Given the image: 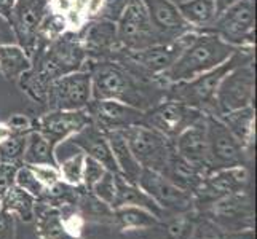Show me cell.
I'll list each match as a JSON object with an SVG mask.
<instances>
[{"label": "cell", "mask_w": 257, "mask_h": 239, "mask_svg": "<svg viewBox=\"0 0 257 239\" xmlns=\"http://www.w3.org/2000/svg\"><path fill=\"white\" fill-rule=\"evenodd\" d=\"M240 48L228 45L216 34L208 31H197L195 37L184 48V51L174 61V64L157 80L162 82V88L177 82H187L195 77L216 69L224 64L233 53Z\"/></svg>", "instance_id": "1"}, {"label": "cell", "mask_w": 257, "mask_h": 239, "mask_svg": "<svg viewBox=\"0 0 257 239\" xmlns=\"http://www.w3.org/2000/svg\"><path fill=\"white\" fill-rule=\"evenodd\" d=\"M91 101H118L141 110L149 109V97L144 88V78L131 72L128 67L112 59L93 61Z\"/></svg>", "instance_id": "2"}, {"label": "cell", "mask_w": 257, "mask_h": 239, "mask_svg": "<svg viewBox=\"0 0 257 239\" xmlns=\"http://www.w3.org/2000/svg\"><path fill=\"white\" fill-rule=\"evenodd\" d=\"M252 59H254L252 50H244V48L236 50L232 58H228L224 64L217 66L216 69L209 70V72H205L192 80H187V82H177L168 85L165 88L166 90L165 99L181 102L203 112L205 115L217 117L216 93L220 80L238 64H243L246 61H252Z\"/></svg>", "instance_id": "3"}, {"label": "cell", "mask_w": 257, "mask_h": 239, "mask_svg": "<svg viewBox=\"0 0 257 239\" xmlns=\"http://www.w3.org/2000/svg\"><path fill=\"white\" fill-rule=\"evenodd\" d=\"M86 61L88 56L82 40L74 35L64 34L56 40L50 42L48 48L42 51V55L37 58V66L32 64L31 72L40 82L50 86L53 80L82 70Z\"/></svg>", "instance_id": "4"}, {"label": "cell", "mask_w": 257, "mask_h": 239, "mask_svg": "<svg viewBox=\"0 0 257 239\" xmlns=\"http://www.w3.org/2000/svg\"><path fill=\"white\" fill-rule=\"evenodd\" d=\"M254 26H255V0H238L224 13H220L208 31L216 34L228 45L235 48H254Z\"/></svg>", "instance_id": "5"}, {"label": "cell", "mask_w": 257, "mask_h": 239, "mask_svg": "<svg viewBox=\"0 0 257 239\" xmlns=\"http://www.w3.org/2000/svg\"><path fill=\"white\" fill-rule=\"evenodd\" d=\"M120 132L143 169L163 172L168 159L174 152L173 140L143 125H133L120 129Z\"/></svg>", "instance_id": "6"}, {"label": "cell", "mask_w": 257, "mask_h": 239, "mask_svg": "<svg viewBox=\"0 0 257 239\" xmlns=\"http://www.w3.org/2000/svg\"><path fill=\"white\" fill-rule=\"evenodd\" d=\"M115 28L120 45L125 50L136 51L163 43L150 23L146 7L141 0H126L115 20Z\"/></svg>", "instance_id": "7"}, {"label": "cell", "mask_w": 257, "mask_h": 239, "mask_svg": "<svg viewBox=\"0 0 257 239\" xmlns=\"http://www.w3.org/2000/svg\"><path fill=\"white\" fill-rule=\"evenodd\" d=\"M254 59L233 67L220 80L216 105L217 117L246 107H252L254 102Z\"/></svg>", "instance_id": "8"}, {"label": "cell", "mask_w": 257, "mask_h": 239, "mask_svg": "<svg viewBox=\"0 0 257 239\" xmlns=\"http://www.w3.org/2000/svg\"><path fill=\"white\" fill-rule=\"evenodd\" d=\"M203 117H205V113L197 109L176 101L165 99L163 102H158L157 105L144 110L141 125L160 132L170 140H174L182 131H185Z\"/></svg>", "instance_id": "9"}, {"label": "cell", "mask_w": 257, "mask_h": 239, "mask_svg": "<svg viewBox=\"0 0 257 239\" xmlns=\"http://www.w3.org/2000/svg\"><path fill=\"white\" fill-rule=\"evenodd\" d=\"M208 174L243 166L246 150L217 117L206 115Z\"/></svg>", "instance_id": "10"}, {"label": "cell", "mask_w": 257, "mask_h": 239, "mask_svg": "<svg viewBox=\"0 0 257 239\" xmlns=\"http://www.w3.org/2000/svg\"><path fill=\"white\" fill-rule=\"evenodd\" d=\"M91 102V74L88 69L70 72L48 86L47 105L51 110H82Z\"/></svg>", "instance_id": "11"}, {"label": "cell", "mask_w": 257, "mask_h": 239, "mask_svg": "<svg viewBox=\"0 0 257 239\" xmlns=\"http://www.w3.org/2000/svg\"><path fill=\"white\" fill-rule=\"evenodd\" d=\"M35 217L40 239H83V217L70 206H35Z\"/></svg>", "instance_id": "12"}, {"label": "cell", "mask_w": 257, "mask_h": 239, "mask_svg": "<svg viewBox=\"0 0 257 239\" xmlns=\"http://www.w3.org/2000/svg\"><path fill=\"white\" fill-rule=\"evenodd\" d=\"M48 15V0H16L10 26L18 43L34 56L37 50V34Z\"/></svg>", "instance_id": "13"}, {"label": "cell", "mask_w": 257, "mask_h": 239, "mask_svg": "<svg viewBox=\"0 0 257 239\" xmlns=\"http://www.w3.org/2000/svg\"><path fill=\"white\" fill-rule=\"evenodd\" d=\"M91 125V117L86 109L82 110H50L35 121V128L45 136L51 145H58L69 140L85 126Z\"/></svg>", "instance_id": "14"}, {"label": "cell", "mask_w": 257, "mask_h": 239, "mask_svg": "<svg viewBox=\"0 0 257 239\" xmlns=\"http://www.w3.org/2000/svg\"><path fill=\"white\" fill-rule=\"evenodd\" d=\"M91 123L102 132L120 131L133 125H141L144 110L118 101H91L86 107Z\"/></svg>", "instance_id": "15"}, {"label": "cell", "mask_w": 257, "mask_h": 239, "mask_svg": "<svg viewBox=\"0 0 257 239\" xmlns=\"http://www.w3.org/2000/svg\"><path fill=\"white\" fill-rule=\"evenodd\" d=\"M141 2L144 4L149 20L163 42H171L192 31L177 10V5L171 0H141Z\"/></svg>", "instance_id": "16"}, {"label": "cell", "mask_w": 257, "mask_h": 239, "mask_svg": "<svg viewBox=\"0 0 257 239\" xmlns=\"http://www.w3.org/2000/svg\"><path fill=\"white\" fill-rule=\"evenodd\" d=\"M136 185L141 190H144L162 209H185L190 204V196L187 191L176 187L173 182L168 180L160 172L143 169Z\"/></svg>", "instance_id": "17"}, {"label": "cell", "mask_w": 257, "mask_h": 239, "mask_svg": "<svg viewBox=\"0 0 257 239\" xmlns=\"http://www.w3.org/2000/svg\"><path fill=\"white\" fill-rule=\"evenodd\" d=\"M83 48L86 51L88 59L93 58L94 61L112 59L121 45L117 37V28L112 20H97L86 26L83 37L80 39Z\"/></svg>", "instance_id": "18"}, {"label": "cell", "mask_w": 257, "mask_h": 239, "mask_svg": "<svg viewBox=\"0 0 257 239\" xmlns=\"http://www.w3.org/2000/svg\"><path fill=\"white\" fill-rule=\"evenodd\" d=\"M174 152L195 167H200L208 174V136L206 115L193 123L173 140Z\"/></svg>", "instance_id": "19"}, {"label": "cell", "mask_w": 257, "mask_h": 239, "mask_svg": "<svg viewBox=\"0 0 257 239\" xmlns=\"http://www.w3.org/2000/svg\"><path fill=\"white\" fill-rule=\"evenodd\" d=\"M69 140H70V144L75 145L85 156L96 159V161L101 163L107 171L118 174V167H117V163H115L107 136H105V132H102L101 129H97L93 123L85 126L82 131H78L77 134H74Z\"/></svg>", "instance_id": "20"}, {"label": "cell", "mask_w": 257, "mask_h": 239, "mask_svg": "<svg viewBox=\"0 0 257 239\" xmlns=\"http://www.w3.org/2000/svg\"><path fill=\"white\" fill-rule=\"evenodd\" d=\"M247 182V172L243 166L228 167L208 174L201 180L198 188L195 191L208 193L212 199H220L228 194L240 193L243 185Z\"/></svg>", "instance_id": "21"}, {"label": "cell", "mask_w": 257, "mask_h": 239, "mask_svg": "<svg viewBox=\"0 0 257 239\" xmlns=\"http://www.w3.org/2000/svg\"><path fill=\"white\" fill-rule=\"evenodd\" d=\"M162 174L170 182H173L176 187H179L184 191H190V190L195 191L201 183V180L208 175L200 167H195L189 161H185L176 152L171 153Z\"/></svg>", "instance_id": "22"}, {"label": "cell", "mask_w": 257, "mask_h": 239, "mask_svg": "<svg viewBox=\"0 0 257 239\" xmlns=\"http://www.w3.org/2000/svg\"><path fill=\"white\" fill-rule=\"evenodd\" d=\"M34 59L20 43L7 42L0 45V75L8 82H18L23 74L32 69Z\"/></svg>", "instance_id": "23"}, {"label": "cell", "mask_w": 257, "mask_h": 239, "mask_svg": "<svg viewBox=\"0 0 257 239\" xmlns=\"http://www.w3.org/2000/svg\"><path fill=\"white\" fill-rule=\"evenodd\" d=\"M115 198L110 207H121V206H139L144 207L154 215L160 217L163 209L149 196V194L141 190L136 183L125 180L120 174H115Z\"/></svg>", "instance_id": "24"}, {"label": "cell", "mask_w": 257, "mask_h": 239, "mask_svg": "<svg viewBox=\"0 0 257 239\" xmlns=\"http://www.w3.org/2000/svg\"><path fill=\"white\" fill-rule=\"evenodd\" d=\"M105 136H107L115 163H117L118 174L128 182L138 183L139 175L143 172V167L136 161V158L133 156L125 137L121 136L120 131H109V132H105Z\"/></svg>", "instance_id": "25"}, {"label": "cell", "mask_w": 257, "mask_h": 239, "mask_svg": "<svg viewBox=\"0 0 257 239\" xmlns=\"http://www.w3.org/2000/svg\"><path fill=\"white\" fill-rule=\"evenodd\" d=\"M23 164H28V166H37V164L58 166L56 148L53 147L50 140L43 136L42 132H39L37 129H31L28 134H26Z\"/></svg>", "instance_id": "26"}, {"label": "cell", "mask_w": 257, "mask_h": 239, "mask_svg": "<svg viewBox=\"0 0 257 239\" xmlns=\"http://www.w3.org/2000/svg\"><path fill=\"white\" fill-rule=\"evenodd\" d=\"M184 21L193 31H203L216 20V2L214 0H184L176 4Z\"/></svg>", "instance_id": "27"}, {"label": "cell", "mask_w": 257, "mask_h": 239, "mask_svg": "<svg viewBox=\"0 0 257 239\" xmlns=\"http://www.w3.org/2000/svg\"><path fill=\"white\" fill-rule=\"evenodd\" d=\"M217 118L228 128V131L236 137V140L241 144L244 150L252 145V137H254V109L252 107H246L241 110L219 115Z\"/></svg>", "instance_id": "28"}, {"label": "cell", "mask_w": 257, "mask_h": 239, "mask_svg": "<svg viewBox=\"0 0 257 239\" xmlns=\"http://www.w3.org/2000/svg\"><path fill=\"white\" fill-rule=\"evenodd\" d=\"M35 206H37V199L31 193L24 191L15 183L5 193L2 201H0V209H5L10 214L18 215L24 222H32L34 220Z\"/></svg>", "instance_id": "29"}, {"label": "cell", "mask_w": 257, "mask_h": 239, "mask_svg": "<svg viewBox=\"0 0 257 239\" xmlns=\"http://www.w3.org/2000/svg\"><path fill=\"white\" fill-rule=\"evenodd\" d=\"M113 220L123 231H131V229H144L157 226L158 217L154 215L144 207L139 206H121L113 209Z\"/></svg>", "instance_id": "30"}, {"label": "cell", "mask_w": 257, "mask_h": 239, "mask_svg": "<svg viewBox=\"0 0 257 239\" xmlns=\"http://www.w3.org/2000/svg\"><path fill=\"white\" fill-rule=\"evenodd\" d=\"M83 163H85V155L82 152L74 153L72 156L63 159V161H58L61 182L69 185V187H82Z\"/></svg>", "instance_id": "31"}, {"label": "cell", "mask_w": 257, "mask_h": 239, "mask_svg": "<svg viewBox=\"0 0 257 239\" xmlns=\"http://www.w3.org/2000/svg\"><path fill=\"white\" fill-rule=\"evenodd\" d=\"M26 134H13L0 142V163L23 164Z\"/></svg>", "instance_id": "32"}, {"label": "cell", "mask_w": 257, "mask_h": 239, "mask_svg": "<svg viewBox=\"0 0 257 239\" xmlns=\"http://www.w3.org/2000/svg\"><path fill=\"white\" fill-rule=\"evenodd\" d=\"M15 185H18L20 188H23L24 191L31 193L35 199H40L43 194H45L47 188L43 187V185L37 180V177L34 175L32 169L29 166H20L16 171V175H15Z\"/></svg>", "instance_id": "33"}, {"label": "cell", "mask_w": 257, "mask_h": 239, "mask_svg": "<svg viewBox=\"0 0 257 239\" xmlns=\"http://www.w3.org/2000/svg\"><path fill=\"white\" fill-rule=\"evenodd\" d=\"M105 167L97 163L96 159L85 156V163H83V179H82V185L85 187L86 191H91L94 185L102 179V175L105 174Z\"/></svg>", "instance_id": "34"}, {"label": "cell", "mask_w": 257, "mask_h": 239, "mask_svg": "<svg viewBox=\"0 0 257 239\" xmlns=\"http://www.w3.org/2000/svg\"><path fill=\"white\" fill-rule=\"evenodd\" d=\"M115 174L110 171H105V174L102 175V179L97 182L94 187H93V193L94 196L102 201L104 204L112 206L113 198H115Z\"/></svg>", "instance_id": "35"}, {"label": "cell", "mask_w": 257, "mask_h": 239, "mask_svg": "<svg viewBox=\"0 0 257 239\" xmlns=\"http://www.w3.org/2000/svg\"><path fill=\"white\" fill-rule=\"evenodd\" d=\"M28 166V164H26ZM34 175L37 177V180L45 187L47 190H53L61 183V177L58 166H48V164H37V166H29Z\"/></svg>", "instance_id": "36"}, {"label": "cell", "mask_w": 257, "mask_h": 239, "mask_svg": "<svg viewBox=\"0 0 257 239\" xmlns=\"http://www.w3.org/2000/svg\"><path fill=\"white\" fill-rule=\"evenodd\" d=\"M18 167H20V164L0 163V201H2L5 193L10 190V187L15 183V175H16Z\"/></svg>", "instance_id": "37"}, {"label": "cell", "mask_w": 257, "mask_h": 239, "mask_svg": "<svg viewBox=\"0 0 257 239\" xmlns=\"http://www.w3.org/2000/svg\"><path fill=\"white\" fill-rule=\"evenodd\" d=\"M0 239H16V218L5 209H0Z\"/></svg>", "instance_id": "38"}, {"label": "cell", "mask_w": 257, "mask_h": 239, "mask_svg": "<svg viewBox=\"0 0 257 239\" xmlns=\"http://www.w3.org/2000/svg\"><path fill=\"white\" fill-rule=\"evenodd\" d=\"M5 125L10 128L13 134H28L32 129V121L28 118V115L23 113H15L5 121Z\"/></svg>", "instance_id": "39"}, {"label": "cell", "mask_w": 257, "mask_h": 239, "mask_svg": "<svg viewBox=\"0 0 257 239\" xmlns=\"http://www.w3.org/2000/svg\"><path fill=\"white\" fill-rule=\"evenodd\" d=\"M15 4H16V0H0V18H2V20L10 21Z\"/></svg>", "instance_id": "40"}, {"label": "cell", "mask_w": 257, "mask_h": 239, "mask_svg": "<svg viewBox=\"0 0 257 239\" xmlns=\"http://www.w3.org/2000/svg\"><path fill=\"white\" fill-rule=\"evenodd\" d=\"M170 233L173 234V236H176V237H181L182 236V233L185 231V222L184 220H174V222L170 225Z\"/></svg>", "instance_id": "41"}, {"label": "cell", "mask_w": 257, "mask_h": 239, "mask_svg": "<svg viewBox=\"0 0 257 239\" xmlns=\"http://www.w3.org/2000/svg\"><path fill=\"white\" fill-rule=\"evenodd\" d=\"M216 2V18L220 15V13H224L227 8H230L233 4H236L238 0H214Z\"/></svg>", "instance_id": "42"}, {"label": "cell", "mask_w": 257, "mask_h": 239, "mask_svg": "<svg viewBox=\"0 0 257 239\" xmlns=\"http://www.w3.org/2000/svg\"><path fill=\"white\" fill-rule=\"evenodd\" d=\"M10 136H13V132L10 131V128H8L5 123H0V142H4V140L8 139Z\"/></svg>", "instance_id": "43"}, {"label": "cell", "mask_w": 257, "mask_h": 239, "mask_svg": "<svg viewBox=\"0 0 257 239\" xmlns=\"http://www.w3.org/2000/svg\"><path fill=\"white\" fill-rule=\"evenodd\" d=\"M2 35H4V34H2V31H0V37H2ZM2 43H7V42H2V40H0V45H2Z\"/></svg>", "instance_id": "44"}]
</instances>
